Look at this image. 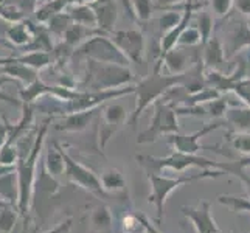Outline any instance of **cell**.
Here are the masks:
<instances>
[{
	"label": "cell",
	"instance_id": "obj_21",
	"mask_svg": "<svg viewBox=\"0 0 250 233\" xmlns=\"http://www.w3.org/2000/svg\"><path fill=\"white\" fill-rule=\"evenodd\" d=\"M44 165L47 168V171L50 172L51 176H61L65 172V160H64V152L59 146L55 143L51 145L50 148L47 149V155L44 160Z\"/></svg>",
	"mask_w": 250,
	"mask_h": 233
},
{
	"label": "cell",
	"instance_id": "obj_45",
	"mask_svg": "<svg viewBox=\"0 0 250 233\" xmlns=\"http://www.w3.org/2000/svg\"><path fill=\"white\" fill-rule=\"evenodd\" d=\"M14 171V167H10V165H3V163H0V177L8 174V172Z\"/></svg>",
	"mask_w": 250,
	"mask_h": 233
},
{
	"label": "cell",
	"instance_id": "obj_15",
	"mask_svg": "<svg viewBox=\"0 0 250 233\" xmlns=\"http://www.w3.org/2000/svg\"><path fill=\"white\" fill-rule=\"evenodd\" d=\"M90 8L97 16V25L104 31H114V23L118 17L117 0H95Z\"/></svg>",
	"mask_w": 250,
	"mask_h": 233
},
{
	"label": "cell",
	"instance_id": "obj_20",
	"mask_svg": "<svg viewBox=\"0 0 250 233\" xmlns=\"http://www.w3.org/2000/svg\"><path fill=\"white\" fill-rule=\"evenodd\" d=\"M0 201H6L8 204L19 202V179L14 171L0 177Z\"/></svg>",
	"mask_w": 250,
	"mask_h": 233
},
{
	"label": "cell",
	"instance_id": "obj_43",
	"mask_svg": "<svg viewBox=\"0 0 250 233\" xmlns=\"http://www.w3.org/2000/svg\"><path fill=\"white\" fill-rule=\"evenodd\" d=\"M160 8L162 6H169V5H176V3H180V2H184V0H154Z\"/></svg>",
	"mask_w": 250,
	"mask_h": 233
},
{
	"label": "cell",
	"instance_id": "obj_6",
	"mask_svg": "<svg viewBox=\"0 0 250 233\" xmlns=\"http://www.w3.org/2000/svg\"><path fill=\"white\" fill-rule=\"evenodd\" d=\"M179 123L176 107L168 105L163 100H157L154 103V117L151 125L137 137V143H152L159 140L162 135L177 134Z\"/></svg>",
	"mask_w": 250,
	"mask_h": 233
},
{
	"label": "cell",
	"instance_id": "obj_12",
	"mask_svg": "<svg viewBox=\"0 0 250 233\" xmlns=\"http://www.w3.org/2000/svg\"><path fill=\"white\" fill-rule=\"evenodd\" d=\"M222 125H226V120H214V122L207 123L204 127H201L199 131H196L193 134H188V135H180L179 132L169 134V135H167V140L172 148H174V151L185 152V154H197L199 151L208 148V146H201L199 140L204 135L219 129Z\"/></svg>",
	"mask_w": 250,
	"mask_h": 233
},
{
	"label": "cell",
	"instance_id": "obj_10",
	"mask_svg": "<svg viewBox=\"0 0 250 233\" xmlns=\"http://www.w3.org/2000/svg\"><path fill=\"white\" fill-rule=\"evenodd\" d=\"M127 120V109L120 103L101 107L100 112V126H98V142L100 148L104 149L109 140L114 137Z\"/></svg>",
	"mask_w": 250,
	"mask_h": 233
},
{
	"label": "cell",
	"instance_id": "obj_28",
	"mask_svg": "<svg viewBox=\"0 0 250 233\" xmlns=\"http://www.w3.org/2000/svg\"><path fill=\"white\" fill-rule=\"evenodd\" d=\"M28 25H23V23H16L13 25V27L8 30V39H10L11 42H14L16 45H27L28 42L33 39V36L28 33Z\"/></svg>",
	"mask_w": 250,
	"mask_h": 233
},
{
	"label": "cell",
	"instance_id": "obj_3",
	"mask_svg": "<svg viewBox=\"0 0 250 233\" xmlns=\"http://www.w3.org/2000/svg\"><path fill=\"white\" fill-rule=\"evenodd\" d=\"M134 81V75L127 67L110 63H100L89 59L87 75L84 85H87V92H104L109 89H118V85H125Z\"/></svg>",
	"mask_w": 250,
	"mask_h": 233
},
{
	"label": "cell",
	"instance_id": "obj_23",
	"mask_svg": "<svg viewBox=\"0 0 250 233\" xmlns=\"http://www.w3.org/2000/svg\"><path fill=\"white\" fill-rule=\"evenodd\" d=\"M67 14L72 17V21L75 23L87 25V27H95V25H97V16H95L90 5L78 3L76 6L70 8Z\"/></svg>",
	"mask_w": 250,
	"mask_h": 233
},
{
	"label": "cell",
	"instance_id": "obj_33",
	"mask_svg": "<svg viewBox=\"0 0 250 233\" xmlns=\"http://www.w3.org/2000/svg\"><path fill=\"white\" fill-rule=\"evenodd\" d=\"M72 23H73V21L70 16L64 14V13H58L50 19V30L61 34V33H65Z\"/></svg>",
	"mask_w": 250,
	"mask_h": 233
},
{
	"label": "cell",
	"instance_id": "obj_31",
	"mask_svg": "<svg viewBox=\"0 0 250 233\" xmlns=\"http://www.w3.org/2000/svg\"><path fill=\"white\" fill-rule=\"evenodd\" d=\"M123 233H146L140 214H126L122 219Z\"/></svg>",
	"mask_w": 250,
	"mask_h": 233
},
{
	"label": "cell",
	"instance_id": "obj_41",
	"mask_svg": "<svg viewBox=\"0 0 250 233\" xmlns=\"http://www.w3.org/2000/svg\"><path fill=\"white\" fill-rule=\"evenodd\" d=\"M140 214V219H142V222H143V226H145V230H146V233H162L157 227H154L152 224L149 222V219L145 216L143 213H139Z\"/></svg>",
	"mask_w": 250,
	"mask_h": 233
},
{
	"label": "cell",
	"instance_id": "obj_5",
	"mask_svg": "<svg viewBox=\"0 0 250 233\" xmlns=\"http://www.w3.org/2000/svg\"><path fill=\"white\" fill-rule=\"evenodd\" d=\"M47 131V125L42 126L41 132L38 135L36 142L31 152L28 154L27 159L21 160L19 167H17V179H19V210L22 213L27 212L28 204L31 199V191H33V185H34V172H36V167L41 157V149H42V143H44V135Z\"/></svg>",
	"mask_w": 250,
	"mask_h": 233
},
{
	"label": "cell",
	"instance_id": "obj_34",
	"mask_svg": "<svg viewBox=\"0 0 250 233\" xmlns=\"http://www.w3.org/2000/svg\"><path fill=\"white\" fill-rule=\"evenodd\" d=\"M202 42L201 33L196 27H187V30L182 33V36L179 38L177 45H188V47H194L199 45Z\"/></svg>",
	"mask_w": 250,
	"mask_h": 233
},
{
	"label": "cell",
	"instance_id": "obj_44",
	"mask_svg": "<svg viewBox=\"0 0 250 233\" xmlns=\"http://www.w3.org/2000/svg\"><path fill=\"white\" fill-rule=\"evenodd\" d=\"M239 167H244V168H250V155H244V157H241L238 160H235Z\"/></svg>",
	"mask_w": 250,
	"mask_h": 233
},
{
	"label": "cell",
	"instance_id": "obj_7",
	"mask_svg": "<svg viewBox=\"0 0 250 233\" xmlns=\"http://www.w3.org/2000/svg\"><path fill=\"white\" fill-rule=\"evenodd\" d=\"M75 56H85L100 63L120 64L125 67H127L129 64L127 56L115 45V42L103 36H92L90 39H87L75 51Z\"/></svg>",
	"mask_w": 250,
	"mask_h": 233
},
{
	"label": "cell",
	"instance_id": "obj_35",
	"mask_svg": "<svg viewBox=\"0 0 250 233\" xmlns=\"http://www.w3.org/2000/svg\"><path fill=\"white\" fill-rule=\"evenodd\" d=\"M137 19L149 21L152 14V2L154 0H131Z\"/></svg>",
	"mask_w": 250,
	"mask_h": 233
},
{
	"label": "cell",
	"instance_id": "obj_9",
	"mask_svg": "<svg viewBox=\"0 0 250 233\" xmlns=\"http://www.w3.org/2000/svg\"><path fill=\"white\" fill-rule=\"evenodd\" d=\"M197 45L188 47V45H174L169 51H167L162 56V59L157 63L156 68L160 70L162 65L168 68L171 75H184L189 68H193L201 63L199 59V51L196 50Z\"/></svg>",
	"mask_w": 250,
	"mask_h": 233
},
{
	"label": "cell",
	"instance_id": "obj_13",
	"mask_svg": "<svg viewBox=\"0 0 250 233\" xmlns=\"http://www.w3.org/2000/svg\"><path fill=\"white\" fill-rule=\"evenodd\" d=\"M112 41H114L115 45L127 56L129 61H134L137 64L143 63L146 41L142 31L139 30L112 31Z\"/></svg>",
	"mask_w": 250,
	"mask_h": 233
},
{
	"label": "cell",
	"instance_id": "obj_42",
	"mask_svg": "<svg viewBox=\"0 0 250 233\" xmlns=\"http://www.w3.org/2000/svg\"><path fill=\"white\" fill-rule=\"evenodd\" d=\"M120 2L123 3L125 10H127V14L131 17H135V11H134V6H132V2L131 0H120Z\"/></svg>",
	"mask_w": 250,
	"mask_h": 233
},
{
	"label": "cell",
	"instance_id": "obj_26",
	"mask_svg": "<svg viewBox=\"0 0 250 233\" xmlns=\"http://www.w3.org/2000/svg\"><path fill=\"white\" fill-rule=\"evenodd\" d=\"M196 28L201 33L202 44H205V42L211 38V33L214 28V21H213L210 11L204 10V11H199L196 14Z\"/></svg>",
	"mask_w": 250,
	"mask_h": 233
},
{
	"label": "cell",
	"instance_id": "obj_18",
	"mask_svg": "<svg viewBox=\"0 0 250 233\" xmlns=\"http://www.w3.org/2000/svg\"><path fill=\"white\" fill-rule=\"evenodd\" d=\"M226 125H229L235 132H249L250 131V106H236L227 107L226 110Z\"/></svg>",
	"mask_w": 250,
	"mask_h": 233
},
{
	"label": "cell",
	"instance_id": "obj_19",
	"mask_svg": "<svg viewBox=\"0 0 250 233\" xmlns=\"http://www.w3.org/2000/svg\"><path fill=\"white\" fill-rule=\"evenodd\" d=\"M103 188L110 194H125L126 193V179L122 174V171L110 168L101 174Z\"/></svg>",
	"mask_w": 250,
	"mask_h": 233
},
{
	"label": "cell",
	"instance_id": "obj_32",
	"mask_svg": "<svg viewBox=\"0 0 250 233\" xmlns=\"http://www.w3.org/2000/svg\"><path fill=\"white\" fill-rule=\"evenodd\" d=\"M182 19V14L177 11H168L163 16H160L157 19V25H159V31L160 33H168Z\"/></svg>",
	"mask_w": 250,
	"mask_h": 233
},
{
	"label": "cell",
	"instance_id": "obj_22",
	"mask_svg": "<svg viewBox=\"0 0 250 233\" xmlns=\"http://www.w3.org/2000/svg\"><path fill=\"white\" fill-rule=\"evenodd\" d=\"M90 222L95 230H98L101 233H112L114 216H112V212L106 205H98L90 214Z\"/></svg>",
	"mask_w": 250,
	"mask_h": 233
},
{
	"label": "cell",
	"instance_id": "obj_16",
	"mask_svg": "<svg viewBox=\"0 0 250 233\" xmlns=\"http://www.w3.org/2000/svg\"><path fill=\"white\" fill-rule=\"evenodd\" d=\"M204 65L211 70H221L222 63L226 61V55H224V47L219 36H211L204 44Z\"/></svg>",
	"mask_w": 250,
	"mask_h": 233
},
{
	"label": "cell",
	"instance_id": "obj_46",
	"mask_svg": "<svg viewBox=\"0 0 250 233\" xmlns=\"http://www.w3.org/2000/svg\"><path fill=\"white\" fill-rule=\"evenodd\" d=\"M6 142V127L3 126V123H0V146Z\"/></svg>",
	"mask_w": 250,
	"mask_h": 233
},
{
	"label": "cell",
	"instance_id": "obj_8",
	"mask_svg": "<svg viewBox=\"0 0 250 233\" xmlns=\"http://www.w3.org/2000/svg\"><path fill=\"white\" fill-rule=\"evenodd\" d=\"M64 160H65V176L68 180H72L73 184L83 187L84 190L93 193L95 196L103 197V199H107V197H110V196H117V194L107 193L106 190L103 188L101 179L95 174L92 169L85 168L81 165V163L73 160L67 152H64Z\"/></svg>",
	"mask_w": 250,
	"mask_h": 233
},
{
	"label": "cell",
	"instance_id": "obj_40",
	"mask_svg": "<svg viewBox=\"0 0 250 233\" xmlns=\"http://www.w3.org/2000/svg\"><path fill=\"white\" fill-rule=\"evenodd\" d=\"M36 5H38V0H17V6L21 8L22 13L33 11Z\"/></svg>",
	"mask_w": 250,
	"mask_h": 233
},
{
	"label": "cell",
	"instance_id": "obj_37",
	"mask_svg": "<svg viewBox=\"0 0 250 233\" xmlns=\"http://www.w3.org/2000/svg\"><path fill=\"white\" fill-rule=\"evenodd\" d=\"M210 3L211 10L221 17L227 16L231 10V0H210Z\"/></svg>",
	"mask_w": 250,
	"mask_h": 233
},
{
	"label": "cell",
	"instance_id": "obj_47",
	"mask_svg": "<svg viewBox=\"0 0 250 233\" xmlns=\"http://www.w3.org/2000/svg\"><path fill=\"white\" fill-rule=\"evenodd\" d=\"M8 81H10V78H8L6 75H0V87H2V85L5 84V83H8Z\"/></svg>",
	"mask_w": 250,
	"mask_h": 233
},
{
	"label": "cell",
	"instance_id": "obj_4",
	"mask_svg": "<svg viewBox=\"0 0 250 233\" xmlns=\"http://www.w3.org/2000/svg\"><path fill=\"white\" fill-rule=\"evenodd\" d=\"M137 162L139 165L146 171V172H162V169H172L177 172H182L184 169L189 167H197L201 169H219L218 168V162L208 160L205 157H201L197 154H185V152H179L174 151L171 152L167 157H152V155H137Z\"/></svg>",
	"mask_w": 250,
	"mask_h": 233
},
{
	"label": "cell",
	"instance_id": "obj_14",
	"mask_svg": "<svg viewBox=\"0 0 250 233\" xmlns=\"http://www.w3.org/2000/svg\"><path fill=\"white\" fill-rule=\"evenodd\" d=\"M184 216L193 222L196 233H221L214 218L211 216V202L202 201L197 205H184Z\"/></svg>",
	"mask_w": 250,
	"mask_h": 233
},
{
	"label": "cell",
	"instance_id": "obj_2",
	"mask_svg": "<svg viewBox=\"0 0 250 233\" xmlns=\"http://www.w3.org/2000/svg\"><path fill=\"white\" fill-rule=\"evenodd\" d=\"M185 76L184 75H162L160 70H154L152 75L143 78V80L135 85L137 93V106L132 112L131 118H129V125L132 127L137 126L140 115L143 110L149 105H154L157 100H160L172 85L184 84Z\"/></svg>",
	"mask_w": 250,
	"mask_h": 233
},
{
	"label": "cell",
	"instance_id": "obj_38",
	"mask_svg": "<svg viewBox=\"0 0 250 233\" xmlns=\"http://www.w3.org/2000/svg\"><path fill=\"white\" fill-rule=\"evenodd\" d=\"M235 10L243 16H250V0H236Z\"/></svg>",
	"mask_w": 250,
	"mask_h": 233
},
{
	"label": "cell",
	"instance_id": "obj_11",
	"mask_svg": "<svg viewBox=\"0 0 250 233\" xmlns=\"http://www.w3.org/2000/svg\"><path fill=\"white\" fill-rule=\"evenodd\" d=\"M224 17L229 19L230 27H227L226 33H224V39H221V42L226 59H231L243 48L250 47V23L233 19L230 13Z\"/></svg>",
	"mask_w": 250,
	"mask_h": 233
},
{
	"label": "cell",
	"instance_id": "obj_25",
	"mask_svg": "<svg viewBox=\"0 0 250 233\" xmlns=\"http://www.w3.org/2000/svg\"><path fill=\"white\" fill-rule=\"evenodd\" d=\"M218 168L222 169L226 174H231V176L238 177L241 182H243V185L246 187L247 193L250 196V174L247 172V168L239 167L236 162H218Z\"/></svg>",
	"mask_w": 250,
	"mask_h": 233
},
{
	"label": "cell",
	"instance_id": "obj_39",
	"mask_svg": "<svg viewBox=\"0 0 250 233\" xmlns=\"http://www.w3.org/2000/svg\"><path fill=\"white\" fill-rule=\"evenodd\" d=\"M72 224H73L72 219H65L64 222L59 224V226H56L55 229H51V230H48L45 233H68L72 229Z\"/></svg>",
	"mask_w": 250,
	"mask_h": 233
},
{
	"label": "cell",
	"instance_id": "obj_36",
	"mask_svg": "<svg viewBox=\"0 0 250 233\" xmlns=\"http://www.w3.org/2000/svg\"><path fill=\"white\" fill-rule=\"evenodd\" d=\"M17 219V213L11 209L0 210V232L2 233H11L14 229V224Z\"/></svg>",
	"mask_w": 250,
	"mask_h": 233
},
{
	"label": "cell",
	"instance_id": "obj_27",
	"mask_svg": "<svg viewBox=\"0 0 250 233\" xmlns=\"http://www.w3.org/2000/svg\"><path fill=\"white\" fill-rule=\"evenodd\" d=\"M19 63L28 65L31 68H44L50 64V55L47 51H41V50H34V51H30V53L21 56L17 59Z\"/></svg>",
	"mask_w": 250,
	"mask_h": 233
},
{
	"label": "cell",
	"instance_id": "obj_24",
	"mask_svg": "<svg viewBox=\"0 0 250 233\" xmlns=\"http://www.w3.org/2000/svg\"><path fill=\"white\" fill-rule=\"evenodd\" d=\"M3 73H6V75H11L13 78H19V80H22V81H25V83H28V84H31V83H34V81H38L36 80V73H34V70L31 67H28V65H25V64H22V63H19L16 59H13L11 61V65H6L5 68H3Z\"/></svg>",
	"mask_w": 250,
	"mask_h": 233
},
{
	"label": "cell",
	"instance_id": "obj_1",
	"mask_svg": "<svg viewBox=\"0 0 250 233\" xmlns=\"http://www.w3.org/2000/svg\"><path fill=\"white\" fill-rule=\"evenodd\" d=\"M222 174H226L222 169H202L201 172H196V174H185V176H179V177H168V176H160L159 172H146L149 180V187H151V193L148 196V201L151 204L156 205L157 209V221L163 218V210H165V202L168 199V196L177 190L179 187H184L187 184H193L197 180H204V179H216Z\"/></svg>",
	"mask_w": 250,
	"mask_h": 233
},
{
	"label": "cell",
	"instance_id": "obj_17",
	"mask_svg": "<svg viewBox=\"0 0 250 233\" xmlns=\"http://www.w3.org/2000/svg\"><path fill=\"white\" fill-rule=\"evenodd\" d=\"M97 115V109H87V110H80V112H73V114L65 115L61 125H58L56 129L59 131H68V132H80L83 129H85L92 118Z\"/></svg>",
	"mask_w": 250,
	"mask_h": 233
},
{
	"label": "cell",
	"instance_id": "obj_48",
	"mask_svg": "<svg viewBox=\"0 0 250 233\" xmlns=\"http://www.w3.org/2000/svg\"><path fill=\"white\" fill-rule=\"evenodd\" d=\"M191 2H193L194 5H197V6H201V3L204 2V0H191Z\"/></svg>",
	"mask_w": 250,
	"mask_h": 233
},
{
	"label": "cell",
	"instance_id": "obj_30",
	"mask_svg": "<svg viewBox=\"0 0 250 233\" xmlns=\"http://www.w3.org/2000/svg\"><path fill=\"white\" fill-rule=\"evenodd\" d=\"M229 139L236 152L250 155V132H233L229 135Z\"/></svg>",
	"mask_w": 250,
	"mask_h": 233
},
{
	"label": "cell",
	"instance_id": "obj_29",
	"mask_svg": "<svg viewBox=\"0 0 250 233\" xmlns=\"http://www.w3.org/2000/svg\"><path fill=\"white\" fill-rule=\"evenodd\" d=\"M218 202L222 205H227L235 212H243V213H250V199L239 196H230V194H221L218 196Z\"/></svg>",
	"mask_w": 250,
	"mask_h": 233
}]
</instances>
